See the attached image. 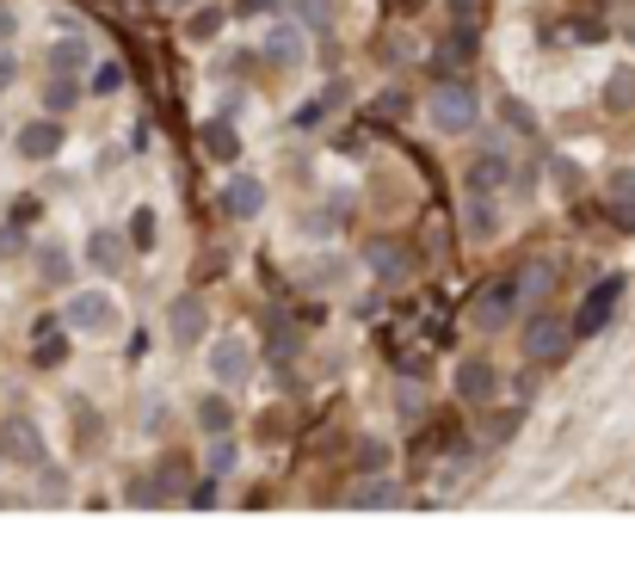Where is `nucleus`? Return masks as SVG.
Segmentation results:
<instances>
[{
	"mask_svg": "<svg viewBox=\"0 0 635 573\" xmlns=\"http://www.w3.org/2000/svg\"><path fill=\"white\" fill-rule=\"evenodd\" d=\"M117 321H124V308H117L105 290H80V296H68V308H62V327H75V333H117Z\"/></svg>",
	"mask_w": 635,
	"mask_h": 573,
	"instance_id": "1",
	"label": "nucleus"
},
{
	"mask_svg": "<svg viewBox=\"0 0 635 573\" xmlns=\"http://www.w3.org/2000/svg\"><path fill=\"white\" fill-rule=\"evenodd\" d=\"M605 112H635V68H617L611 80H605Z\"/></svg>",
	"mask_w": 635,
	"mask_h": 573,
	"instance_id": "17",
	"label": "nucleus"
},
{
	"mask_svg": "<svg viewBox=\"0 0 635 573\" xmlns=\"http://www.w3.org/2000/svg\"><path fill=\"white\" fill-rule=\"evenodd\" d=\"M506 179H512V161H506V154H482V161L469 167V191H475V198H487V191H500Z\"/></svg>",
	"mask_w": 635,
	"mask_h": 573,
	"instance_id": "14",
	"label": "nucleus"
},
{
	"mask_svg": "<svg viewBox=\"0 0 635 573\" xmlns=\"http://www.w3.org/2000/svg\"><path fill=\"white\" fill-rule=\"evenodd\" d=\"M75 99H80V87H75V75H68V68H50V87H43V105H50V112H75Z\"/></svg>",
	"mask_w": 635,
	"mask_h": 573,
	"instance_id": "16",
	"label": "nucleus"
},
{
	"mask_svg": "<svg viewBox=\"0 0 635 573\" xmlns=\"http://www.w3.org/2000/svg\"><path fill=\"white\" fill-rule=\"evenodd\" d=\"M130 506H167V487L161 481H130Z\"/></svg>",
	"mask_w": 635,
	"mask_h": 573,
	"instance_id": "29",
	"label": "nucleus"
},
{
	"mask_svg": "<svg viewBox=\"0 0 635 573\" xmlns=\"http://www.w3.org/2000/svg\"><path fill=\"white\" fill-rule=\"evenodd\" d=\"M25 247V234L20 229H0V253H20Z\"/></svg>",
	"mask_w": 635,
	"mask_h": 573,
	"instance_id": "37",
	"label": "nucleus"
},
{
	"mask_svg": "<svg viewBox=\"0 0 635 573\" xmlns=\"http://www.w3.org/2000/svg\"><path fill=\"white\" fill-rule=\"evenodd\" d=\"M500 117H506V124H512L519 136H531V130H537V117H531V105H519V99H500Z\"/></svg>",
	"mask_w": 635,
	"mask_h": 573,
	"instance_id": "27",
	"label": "nucleus"
},
{
	"mask_svg": "<svg viewBox=\"0 0 635 573\" xmlns=\"http://www.w3.org/2000/svg\"><path fill=\"white\" fill-rule=\"evenodd\" d=\"M519 278H494V284L475 296V308H469V327H482V333H500L512 315H519Z\"/></svg>",
	"mask_w": 635,
	"mask_h": 573,
	"instance_id": "2",
	"label": "nucleus"
},
{
	"mask_svg": "<svg viewBox=\"0 0 635 573\" xmlns=\"http://www.w3.org/2000/svg\"><path fill=\"white\" fill-rule=\"evenodd\" d=\"M204 154H211V161H234V154H241V136H234L229 124H204Z\"/></svg>",
	"mask_w": 635,
	"mask_h": 573,
	"instance_id": "19",
	"label": "nucleus"
},
{
	"mask_svg": "<svg viewBox=\"0 0 635 573\" xmlns=\"http://www.w3.org/2000/svg\"><path fill=\"white\" fill-rule=\"evenodd\" d=\"M370 266H377L383 284H402V278H407V253L395 247V241H370Z\"/></svg>",
	"mask_w": 635,
	"mask_h": 573,
	"instance_id": "15",
	"label": "nucleus"
},
{
	"mask_svg": "<svg viewBox=\"0 0 635 573\" xmlns=\"http://www.w3.org/2000/svg\"><path fill=\"white\" fill-rule=\"evenodd\" d=\"M247 13H271V7H284V0H241Z\"/></svg>",
	"mask_w": 635,
	"mask_h": 573,
	"instance_id": "39",
	"label": "nucleus"
},
{
	"mask_svg": "<svg viewBox=\"0 0 635 573\" xmlns=\"http://www.w3.org/2000/svg\"><path fill=\"white\" fill-rule=\"evenodd\" d=\"M93 93H117L124 87V62H93V80H87Z\"/></svg>",
	"mask_w": 635,
	"mask_h": 573,
	"instance_id": "23",
	"label": "nucleus"
},
{
	"mask_svg": "<svg viewBox=\"0 0 635 573\" xmlns=\"http://www.w3.org/2000/svg\"><path fill=\"white\" fill-rule=\"evenodd\" d=\"M568 345H574V321L537 315V321L524 327V358H531V364H556V358H568Z\"/></svg>",
	"mask_w": 635,
	"mask_h": 573,
	"instance_id": "4",
	"label": "nucleus"
},
{
	"mask_svg": "<svg viewBox=\"0 0 635 573\" xmlns=\"http://www.w3.org/2000/svg\"><path fill=\"white\" fill-rule=\"evenodd\" d=\"M223 211H229L234 222H253V216L266 211V186H259V179H229V191H223Z\"/></svg>",
	"mask_w": 635,
	"mask_h": 573,
	"instance_id": "12",
	"label": "nucleus"
},
{
	"mask_svg": "<svg viewBox=\"0 0 635 573\" xmlns=\"http://www.w3.org/2000/svg\"><path fill=\"white\" fill-rule=\"evenodd\" d=\"M630 38H635V25H630Z\"/></svg>",
	"mask_w": 635,
	"mask_h": 573,
	"instance_id": "41",
	"label": "nucleus"
},
{
	"mask_svg": "<svg viewBox=\"0 0 635 573\" xmlns=\"http://www.w3.org/2000/svg\"><path fill=\"white\" fill-rule=\"evenodd\" d=\"M432 124L450 136L475 130V93H469V80H444L439 93H432Z\"/></svg>",
	"mask_w": 635,
	"mask_h": 573,
	"instance_id": "3",
	"label": "nucleus"
},
{
	"mask_svg": "<svg viewBox=\"0 0 635 573\" xmlns=\"http://www.w3.org/2000/svg\"><path fill=\"white\" fill-rule=\"evenodd\" d=\"M234 469V444H229V432L211 444V457H204V475H229Z\"/></svg>",
	"mask_w": 635,
	"mask_h": 573,
	"instance_id": "24",
	"label": "nucleus"
},
{
	"mask_svg": "<svg viewBox=\"0 0 635 573\" xmlns=\"http://www.w3.org/2000/svg\"><path fill=\"white\" fill-rule=\"evenodd\" d=\"M38 364H62V340H50V333H38Z\"/></svg>",
	"mask_w": 635,
	"mask_h": 573,
	"instance_id": "35",
	"label": "nucleus"
},
{
	"mask_svg": "<svg viewBox=\"0 0 635 573\" xmlns=\"http://www.w3.org/2000/svg\"><path fill=\"white\" fill-rule=\"evenodd\" d=\"M198 425H204L211 438H223V432L234 425V407L223 402V395H204V402H198Z\"/></svg>",
	"mask_w": 635,
	"mask_h": 573,
	"instance_id": "18",
	"label": "nucleus"
},
{
	"mask_svg": "<svg viewBox=\"0 0 635 573\" xmlns=\"http://www.w3.org/2000/svg\"><path fill=\"white\" fill-rule=\"evenodd\" d=\"M38 271H43V284H62V278H68V253H62V247H43L38 253Z\"/></svg>",
	"mask_w": 635,
	"mask_h": 573,
	"instance_id": "25",
	"label": "nucleus"
},
{
	"mask_svg": "<svg viewBox=\"0 0 635 573\" xmlns=\"http://www.w3.org/2000/svg\"><path fill=\"white\" fill-rule=\"evenodd\" d=\"M605 191H611V204H635V167H617L605 179Z\"/></svg>",
	"mask_w": 635,
	"mask_h": 573,
	"instance_id": "26",
	"label": "nucleus"
},
{
	"mask_svg": "<svg viewBox=\"0 0 635 573\" xmlns=\"http://www.w3.org/2000/svg\"><path fill=\"white\" fill-rule=\"evenodd\" d=\"M475 7H482V0H450V13H457V25H475Z\"/></svg>",
	"mask_w": 635,
	"mask_h": 573,
	"instance_id": "36",
	"label": "nucleus"
},
{
	"mask_svg": "<svg viewBox=\"0 0 635 573\" xmlns=\"http://www.w3.org/2000/svg\"><path fill=\"white\" fill-rule=\"evenodd\" d=\"M13 80H20V62H13V50H7V43H0V93H7V87H13Z\"/></svg>",
	"mask_w": 635,
	"mask_h": 573,
	"instance_id": "34",
	"label": "nucleus"
},
{
	"mask_svg": "<svg viewBox=\"0 0 635 573\" xmlns=\"http://www.w3.org/2000/svg\"><path fill=\"white\" fill-rule=\"evenodd\" d=\"M50 68H68V75L87 68V38H62L56 50H50Z\"/></svg>",
	"mask_w": 635,
	"mask_h": 573,
	"instance_id": "20",
	"label": "nucleus"
},
{
	"mask_svg": "<svg viewBox=\"0 0 635 573\" xmlns=\"http://www.w3.org/2000/svg\"><path fill=\"white\" fill-rule=\"evenodd\" d=\"M161 241V222H154V211L142 204V211L130 216V247H154Z\"/></svg>",
	"mask_w": 635,
	"mask_h": 573,
	"instance_id": "21",
	"label": "nucleus"
},
{
	"mask_svg": "<svg viewBox=\"0 0 635 573\" xmlns=\"http://www.w3.org/2000/svg\"><path fill=\"white\" fill-rule=\"evenodd\" d=\"M216 25H223V13H216V7H211V13H198V20H192V38H198V43L216 38Z\"/></svg>",
	"mask_w": 635,
	"mask_h": 573,
	"instance_id": "33",
	"label": "nucleus"
},
{
	"mask_svg": "<svg viewBox=\"0 0 635 573\" xmlns=\"http://www.w3.org/2000/svg\"><path fill=\"white\" fill-rule=\"evenodd\" d=\"M161 487H167V499L186 494V457H167V462H161Z\"/></svg>",
	"mask_w": 635,
	"mask_h": 573,
	"instance_id": "28",
	"label": "nucleus"
},
{
	"mask_svg": "<svg viewBox=\"0 0 635 573\" xmlns=\"http://www.w3.org/2000/svg\"><path fill=\"white\" fill-rule=\"evenodd\" d=\"M303 56H308V38L296 31V25L266 31V62H271V68H303Z\"/></svg>",
	"mask_w": 635,
	"mask_h": 573,
	"instance_id": "11",
	"label": "nucleus"
},
{
	"mask_svg": "<svg viewBox=\"0 0 635 573\" xmlns=\"http://www.w3.org/2000/svg\"><path fill=\"white\" fill-rule=\"evenodd\" d=\"M469 234H475V241H487V234H494V211H487L482 198L469 204Z\"/></svg>",
	"mask_w": 635,
	"mask_h": 573,
	"instance_id": "31",
	"label": "nucleus"
},
{
	"mask_svg": "<svg viewBox=\"0 0 635 573\" xmlns=\"http://www.w3.org/2000/svg\"><path fill=\"white\" fill-rule=\"evenodd\" d=\"M56 149H62V124L56 117H38V124H25L20 130V154L25 161H50Z\"/></svg>",
	"mask_w": 635,
	"mask_h": 573,
	"instance_id": "13",
	"label": "nucleus"
},
{
	"mask_svg": "<svg viewBox=\"0 0 635 573\" xmlns=\"http://www.w3.org/2000/svg\"><path fill=\"white\" fill-rule=\"evenodd\" d=\"M457 395H462V402H475V407L494 402V395H500V370H494L487 358H469L457 370Z\"/></svg>",
	"mask_w": 635,
	"mask_h": 573,
	"instance_id": "8",
	"label": "nucleus"
},
{
	"mask_svg": "<svg viewBox=\"0 0 635 573\" xmlns=\"http://www.w3.org/2000/svg\"><path fill=\"white\" fill-rule=\"evenodd\" d=\"M211 377L229 382V389H234V382H247L253 377V352L241 340H216L211 345Z\"/></svg>",
	"mask_w": 635,
	"mask_h": 573,
	"instance_id": "7",
	"label": "nucleus"
},
{
	"mask_svg": "<svg viewBox=\"0 0 635 573\" xmlns=\"http://www.w3.org/2000/svg\"><path fill=\"white\" fill-rule=\"evenodd\" d=\"M174 7H192V0H174Z\"/></svg>",
	"mask_w": 635,
	"mask_h": 573,
	"instance_id": "40",
	"label": "nucleus"
},
{
	"mask_svg": "<svg viewBox=\"0 0 635 573\" xmlns=\"http://www.w3.org/2000/svg\"><path fill=\"white\" fill-rule=\"evenodd\" d=\"M124 259H130V241H124V234L99 229L93 241H87V266H93L99 278H117V271H124Z\"/></svg>",
	"mask_w": 635,
	"mask_h": 573,
	"instance_id": "10",
	"label": "nucleus"
},
{
	"mask_svg": "<svg viewBox=\"0 0 635 573\" xmlns=\"http://www.w3.org/2000/svg\"><path fill=\"white\" fill-rule=\"evenodd\" d=\"M617 296H623V278H605L598 290H586V303H580V315H574V333H605Z\"/></svg>",
	"mask_w": 635,
	"mask_h": 573,
	"instance_id": "6",
	"label": "nucleus"
},
{
	"mask_svg": "<svg viewBox=\"0 0 635 573\" xmlns=\"http://www.w3.org/2000/svg\"><path fill=\"white\" fill-rule=\"evenodd\" d=\"M340 271H346L340 259H321V266H303V284H308V290H321V284H333Z\"/></svg>",
	"mask_w": 635,
	"mask_h": 573,
	"instance_id": "30",
	"label": "nucleus"
},
{
	"mask_svg": "<svg viewBox=\"0 0 635 573\" xmlns=\"http://www.w3.org/2000/svg\"><path fill=\"white\" fill-rule=\"evenodd\" d=\"M358 462H365L370 475H377V469H383V462H389V450H383V444H377V438H370V444H358Z\"/></svg>",
	"mask_w": 635,
	"mask_h": 573,
	"instance_id": "32",
	"label": "nucleus"
},
{
	"mask_svg": "<svg viewBox=\"0 0 635 573\" xmlns=\"http://www.w3.org/2000/svg\"><path fill=\"white\" fill-rule=\"evenodd\" d=\"M204 296H174V308H167V333H174L179 345H198L204 340Z\"/></svg>",
	"mask_w": 635,
	"mask_h": 573,
	"instance_id": "9",
	"label": "nucleus"
},
{
	"mask_svg": "<svg viewBox=\"0 0 635 573\" xmlns=\"http://www.w3.org/2000/svg\"><path fill=\"white\" fill-rule=\"evenodd\" d=\"M13 31H20V20H13V7H0V43L13 38Z\"/></svg>",
	"mask_w": 635,
	"mask_h": 573,
	"instance_id": "38",
	"label": "nucleus"
},
{
	"mask_svg": "<svg viewBox=\"0 0 635 573\" xmlns=\"http://www.w3.org/2000/svg\"><path fill=\"white\" fill-rule=\"evenodd\" d=\"M395 499H402V487H395V481H370V487H358V494H352V506H395Z\"/></svg>",
	"mask_w": 635,
	"mask_h": 573,
	"instance_id": "22",
	"label": "nucleus"
},
{
	"mask_svg": "<svg viewBox=\"0 0 635 573\" xmlns=\"http://www.w3.org/2000/svg\"><path fill=\"white\" fill-rule=\"evenodd\" d=\"M0 457H7V462H43V432H38V420L13 413V420L0 425Z\"/></svg>",
	"mask_w": 635,
	"mask_h": 573,
	"instance_id": "5",
	"label": "nucleus"
}]
</instances>
